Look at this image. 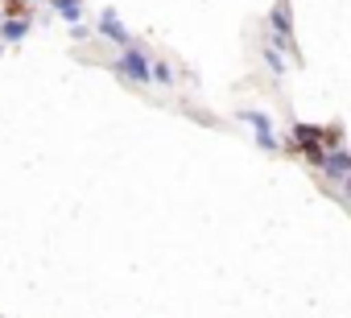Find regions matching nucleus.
Segmentation results:
<instances>
[{"instance_id":"9","label":"nucleus","mask_w":351,"mask_h":318,"mask_svg":"<svg viewBox=\"0 0 351 318\" xmlns=\"http://www.w3.org/2000/svg\"><path fill=\"white\" fill-rule=\"evenodd\" d=\"M149 71H153V79H157V83H173V71H169L165 62H149Z\"/></svg>"},{"instance_id":"10","label":"nucleus","mask_w":351,"mask_h":318,"mask_svg":"<svg viewBox=\"0 0 351 318\" xmlns=\"http://www.w3.org/2000/svg\"><path fill=\"white\" fill-rule=\"evenodd\" d=\"M314 136H318V128H314V124H298V140H306V145H310Z\"/></svg>"},{"instance_id":"2","label":"nucleus","mask_w":351,"mask_h":318,"mask_svg":"<svg viewBox=\"0 0 351 318\" xmlns=\"http://www.w3.org/2000/svg\"><path fill=\"white\" fill-rule=\"evenodd\" d=\"M269 29H273V42H269V46H289V29H293V17H289V5H285V0H277V5H273Z\"/></svg>"},{"instance_id":"4","label":"nucleus","mask_w":351,"mask_h":318,"mask_svg":"<svg viewBox=\"0 0 351 318\" xmlns=\"http://www.w3.org/2000/svg\"><path fill=\"white\" fill-rule=\"evenodd\" d=\"M318 170H322L326 178H335V182H347V174H351V153H347V149H335V153H326Z\"/></svg>"},{"instance_id":"11","label":"nucleus","mask_w":351,"mask_h":318,"mask_svg":"<svg viewBox=\"0 0 351 318\" xmlns=\"http://www.w3.org/2000/svg\"><path fill=\"white\" fill-rule=\"evenodd\" d=\"M25 5H34V0H25Z\"/></svg>"},{"instance_id":"1","label":"nucleus","mask_w":351,"mask_h":318,"mask_svg":"<svg viewBox=\"0 0 351 318\" xmlns=\"http://www.w3.org/2000/svg\"><path fill=\"white\" fill-rule=\"evenodd\" d=\"M116 75H124V79H132V83H153V71H149V58L141 54V50H132V46H120V54H116Z\"/></svg>"},{"instance_id":"7","label":"nucleus","mask_w":351,"mask_h":318,"mask_svg":"<svg viewBox=\"0 0 351 318\" xmlns=\"http://www.w3.org/2000/svg\"><path fill=\"white\" fill-rule=\"evenodd\" d=\"M25 34H29V21H25V17H21V21H17V17H9L5 25H0V38H5V42H21Z\"/></svg>"},{"instance_id":"8","label":"nucleus","mask_w":351,"mask_h":318,"mask_svg":"<svg viewBox=\"0 0 351 318\" xmlns=\"http://www.w3.org/2000/svg\"><path fill=\"white\" fill-rule=\"evenodd\" d=\"M50 5H54V13L66 17V21H79V13H83V0H50Z\"/></svg>"},{"instance_id":"3","label":"nucleus","mask_w":351,"mask_h":318,"mask_svg":"<svg viewBox=\"0 0 351 318\" xmlns=\"http://www.w3.org/2000/svg\"><path fill=\"white\" fill-rule=\"evenodd\" d=\"M244 124H252V136L261 149H269V153L277 149V132H273V120L265 112H244Z\"/></svg>"},{"instance_id":"5","label":"nucleus","mask_w":351,"mask_h":318,"mask_svg":"<svg viewBox=\"0 0 351 318\" xmlns=\"http://www.w3.org/2000/svg\"><path fill=\"white\" fill-rule=\"evenodd\" d=\"M99 34H104L112 46H128V29H124V21L116 17V9H104V13H99Z\"/></svg>"},{"instance_id":"6","label":"nucleus","mask_w":351,"mask_h":318,"mask_svg":"<svg viewBox=\"0 0 351 318\" xmlns=\"http://www.w3.org/2000/svg\"><path fill=\"white\" fill-rule=\"evenodd\" d=\"M265 66H269V75L273 79H285V54H281V46H265Z\"/></svg>"}]
</instances>
